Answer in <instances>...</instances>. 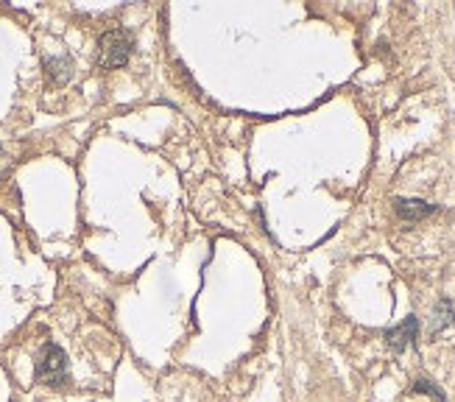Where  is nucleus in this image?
Wrapping results in <instances>:
<instances>
[{"instance_id": "nucleus-1", "label": "nucleus", "mask_w": 455, "mask_h": 402, "mask_svg": "<svg viewBox=\"0 0 455 402\" xmlns=\"http://www.w3.org/2000/svg\"><path fill=\"white\" fill-rule=\"evenodd\" d=\"M37 380L45 386H64L67 383V355L57 344L42 346V355L37 360Z\"/></svg>"}, {"instance_id": "nucleus-2", "label": "nucleus", "mask_w": 455, "mask_h": 402, "mask_svg": "<svg viewBox=\"0 0 455 402\" xmlns=\"http://www.w3.org/2000/svg\"><path fill=\"white\" fill-rule=\"evenodd\" d=\"M131 51H134V40L123 28L107 31L101 37V64L104 67H120V64H126L129 57H131Z\"/></svg>"}, {"instance_id": "nucleus-3", "label": "nucleus", "mask_w": 455, "mask_h": 402, "mask_svg": "<svg viewBox=\"0 0 455 402\" xmlns=\"http://www.w3.org/2000/svg\"><path fill=\"white\" fill-rule=\"evenodd\" d=\"M416 336H419V321H416V316H408L399 327H394V330L386 333V341H389V346H391L394 352H405V346L413 344Z\"/></svg>"}, {"instance_id": "nucleus-4", "label": "nucleus", "mask_w": 455, "mask_h": 402, "mask_svg": "<svg viewBox=\"0 0 455 402\" xmlns=\"http://www.w3.org/2000/svg\"><path fill=\"white\" fill-rule=\"evenodd\" d=\"M394 210L402 221H422L427 218L430 213H436V204H427L422 199H394Z\"/></svg>"}, {"instance_id": "nucleus-5", "label": "nucleus", "mask_w": 455, "mask_h": 402, "mask_svg": "<svg viewBox=\"0 0 455 402\" xmlns=\"http://www.w3.org/2000/svg\"><path fill=\"white\" fill-rule=\"evenodd\" d=\"M45 73H48V81L51 84H64L73 73V64L67 57H48L45 59Z\"/></svg>"}, {"instance_id": "nucleus-6", "label": "nucleus", "mask_w": 455, "mask_h": 402, "mask_svg": "<svg viewBox=\"0 0 455 402\" xmlns=\"http://www.w3.org/2000/svg\"><path fill=\"white\" fill-rule=\"evenodd\" d=\"M450 321H453V305H450V302H439V307H436V321H433V333L442 330V327L450 324Z\"/></svg>"}, {"instance_id": "nucleus-7", "label": "nucleus", "mask_w": 455, "mask_h": 402, "mask_svg": "<svg viewBox=\"0 0 455 402\" xmlns=\"http://www.w3.org/2000/svg\"><path fill=\"white\" fill-rule=\"evenodd\" d=\"M413 391H416V394H430L436 402H447L444 400V394H442V389H436L430 380H416V383H413Z\"/></svg>"}]
</instances>
